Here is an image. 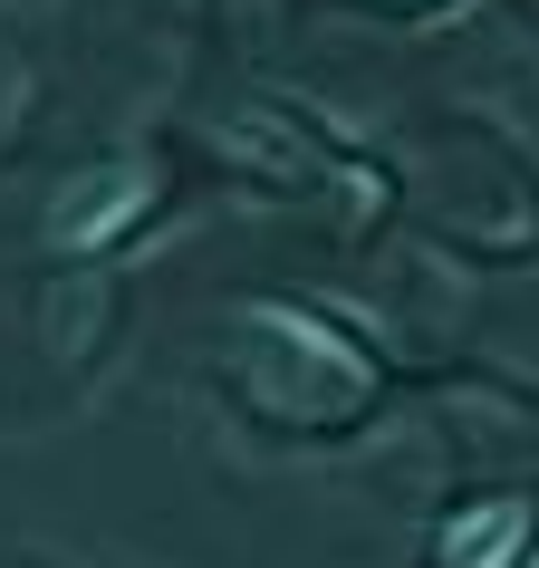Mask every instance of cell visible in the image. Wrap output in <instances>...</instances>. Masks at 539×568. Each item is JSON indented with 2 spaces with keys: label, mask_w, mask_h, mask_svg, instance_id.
<instances>
[{
  "label": "cell",
  "mask_w": 539,
  "mask_h": 568,
  "mask_svg": "<svg viewBox=\"0 0 539 568\" xmlns=\"http://www.w3.org/2000/svg\"><path fill=\"white\" fill-rule=\"evenodd\" d=\"M366 386H376V366L347 347L337 328L299 318V308H251L241 318V395L279 424H337L357 415Z\"/></svg>",
  "instance_id": "6da1fadb"
},
{
  "label": "cell",
  "mask_w": 539,
  "mask_h": 568,
  "mask_svg": "<svg viewBox=\"0 0 539 568\" xmlns=\"http://www.w3.org/2000/svg\"><path fill=\"white\" fill-rule=\"evenodd\" d=\"M530 539V510L520 501H491V510H462L444 530V568H510Z\"/></svg>",
  "instance_id": "3957f363"
},
{
  "label": "cell",
  "mask_w": 539,
  "mask_h": 568,
  "mask_svg": "<svg viewBox=\"0 0 539 568\" xmlns=\"http://www.w3.org/2000/svg\"><path fill=\"white\" fill-rule=\"evenodd\" d=\"M145 193H154V183L135 174V164H106V174H78V183H68V203L49 212V241H59V251H96V241H116L125 222L145 212Z\"/></svg>",
  "instance_id": "7a4b0ae2"
}]
</instances>
